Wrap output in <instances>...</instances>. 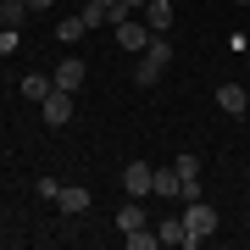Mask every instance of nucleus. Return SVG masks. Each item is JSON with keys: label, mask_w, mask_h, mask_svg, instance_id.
Masks as SVG:
<instances>
[{"label": "nucleus", "mask_w": 250, "mask_h": 250, "mask_svg": "<svg viewBox=\"0 0 250 250\" xmlns=\"http://www.w3.org/2000/svg\"><path fill=\"white\" fill-rule=\"evenodd\" d=\"M217 106H223L228 117H245V111H250V95H245V83H223V89H217Z\"/></svg>", "instance_id": "obj_10"}, {"label": "nucleus", "mask_w": 250, "mask_h": 250, "mask_svg": "<svg viewBox=\"0 0 250 250\" xmlns=\"http://www.w3.org/2000/svg\"><path fill=\"white\" fill-rule=\"evenodd\" d=\"M123 11H145V0H123Z\"/></svg>", "instance_id": "obj_18"}, {"label": "nucleus", "mask_w": 250, "mask_h": 250, "mask_svg": "<svg viewBox=\"0 0 250 250\" xmlns=\"http://www.w3.org/2000/svg\"><path fill=\"white\" fill-rule=\"evenodd\" d=\"M50 89H56V78H45V72H28V78H22V95L28 100H45Z\"/></svg>", "instance_id": "obj_14"}, {"label": "nucleus", "mask_w": 250, "mask_h": 250, "mask_svg": "<svg viewBox=\"0 0 250 250\" xmlns=\"http://www.w3.org/2000/svg\"><path fill=\"white\" fill-rule=\"evenodd\" d=\"M56 206H62V211L67 217H83V211H89V189H78V184H62V195H56Z\"/></svg>", "instance_id": "obj_9"}, {"label": "nucleus", "mask_w": 250, "mask_h": 250, "mask_svg": "<svg viewBox=\"0 0 250 250\" xmlns=\"http://www.w3.org/2000/svg\"><path fill=\"white\" fill-rule=\"evenodd\" d=\"M156 239H161V245H178V250H195V239H189V228H184V217H167V223L156 228Z\"/></svg>", "instance_id": "obj_11"}, {"label": "nucleus", "mask_w": 250, "mask_h": 250, "mask_svg": "<svg viewBox=\"0 0 250 250\" xmlns=\"http://www.w3.org/2000/svg\"><path fill=\"white\" fill-rule=\"evenodd\" d=\"M22 22H28V0H0V28H17L22 34Z\"/></svg>", "instance_id": "obj_12"}, {"label": "nucleus", "mask_w": 250, "mask_h": 250, "mask_svg": "<svg viewBox=\"0 0 250 250\" xmlns=\"http://www.w3.org/2000/svg\"><path fill=\"white\" fill-rule=\"evenodd\" d=\"M83 34H89V22H83V11H78V17H62V22H56V39H62V45H78Z\"/></svg>", "instance_id": "obj_13"}, {"label": "nucleus", "mask_w": 250, "mask_h": 250, "mask_svg": "<svg viewBox=\"0 0 250 250\" xmlns=\"http://www.w3.org/2000/svg\"><path fill=\"white\" fill-rule=\"evenodd\" d=\"M83 78H89V67H83L78 56H62V67H56V89L78 95V89H83Z\"/></svg>", "instance_id": "obj_6"}, {"label": "nucleus", "mask_w": 250, "mask_h": 250, "mask_svg": "<svg viewBox=\"0 0 250 250\" xmlns=\"http://www.w3.org/2000/svg\"><path fill=\"white\" fill-rule=\"evenodd\" d=\"M145 22H150V34H167L172 28V17H178V11H172V0H145V11H139Z\"/></svg>", "instance_id": "obj_7"}, {"label": "nucleus", "mask_w": 250, "mask_h": 250, "mask_svg": "<svg viewBox=\"0 0 250 250\" xmlns=\"http://www.w3.org/2000/svg\"><path fill=\"white\" fill-rule=\"evenodd\" d=\"M150 161H128V167H123V189H128V200H145V195H150Z\"/></svg>", "instance_id": "obj_5"}, {"label": "nucleus", "mask_w": 250, "mask_h": 250, "mask_svg": "<svg viewBox=\"0 0 250 250\" xmlns=\"http://www.w3.org/2000/svg\"><path fill=\"white\" fill-rule=\"evenodd\" d=\"M45 6H50V0H28V11H45Z\"/></svg>", "instance_id": "obj_19"}, {"label": "nucleus", "mask_w": 250, "mask_h": 250, "mask_svg": "<svg viewBox=\"0 0 250 250\" xmlns=\"http://www.w3.org/2000/svg\"><path fill=\"white\" fill-rule=\"evenodd\" d=\"M34 195H39V200H56V195H62V184H56V178H39Z\"/></svg>", "instance_id": "obj_17"}, {"label": "nucleus", "mask_w": 250, "mask_h": 250, "mask_svg": "<svg viewBox=\"0 0 250 250\" xmlns=\"http://www.w3.org/2000/svg\"><path fill=\"white\" fill-rule=\"evenodd\" d=\"M167 62H172V45H167V34H156L150 45L139 50V67H134V83H139V89H150V83L161 78V72H167Z\"/></svg>", "instance_id": "obj_1"}, {"label": "nucleus", "mask_w": 250, "mask_h": 250, "mask_svg": "<svg viewBox=\"0 0 250 250\" xmlns=\"http://www.w3.org/2000/svg\"><path fill=\"white\" fill-rule=\"evenodd\" d=\"M161 239H156V233L150 228H134V233H128V250H156Z\"/></svg>", "instance_id": "obj_16"}, {"label": "nucleus", "mask_w": 250, "mask_h": 250, "mask_svg": "<svg viewBox=\"0 0 250 250\" xmlns=\"http://www.w3.org/2000/svg\"><path fill=\"white\" fill-rule=\"evenodd\" d=\"M150 39H156V34H150V22H145V17H134V11L117 22V45H123V50H134V56H139Z\"/></svg>", "instance_id": "obj_3"}, {"label": "nucleus", "mask_w": 250, "mask_h": 250, "mask_svg": "<svg viewBox=\"0 0 250 250\" xmlns=\"http://www.w3.org/2000/svg\"><path fill=\"white\" fill-rule=\"evenodd\" d=\"M117 228H123V233H134V228H145V211H139V200H128L123 211H117Z\"/></svg>", "instance_id": "obj_15"}, {"label": "nucleus", "mask_w": 250, "mask_h": 250, "mask_svg": "<svg viewBox=\"0 0 250 250\" xmlns=\"http://www.w3.org/2000/svg\"><path fill=\"white\" fill-rule=\"evenodd\" d=\"M233 6H250V0H233Z\"/></svg>", "instance_id": "obj_20"}, {"label": "nucleus", "mask_w": 250, "mask_h": 250, "mask_svg": "<svg viewBox=\"0 0 250 250\" xmlns=\"http://www.w3.org/2000/svg\"><path fill=\"white\" fill-rule=\"evenodd\" d=\"M184 228H189L195 245H206V239L217 233V211H211L206 200H184Z\"/></svg>", "instance_id": "obj_2"}, {"label": "nucleus", "mask_w": 250, "mask_h": 250, "mask_svg": "<svg viewBox=\"0 0 250 250\" xmlns=\"http://www.w3.org/2000/svg\"><path fill=\"white\" fill-rule=\"evenodd\" d=\"M39 111H45L50 128H67V123H72V95H67V89H50L45 100H39Z\"/></svg>", "instance_id": "obj_4"}, {"label": "nucleus", "mask_w": 250, "mask_h": 250, "mask_svg": "<svg viewBox=\"0 0 250 250\" xmlns=\"http://www.w3.org/2000/svg\"><path fill=\"white\" fill-rule=\"evenodd\" d=\"M150 195H161V200L184 195V178H178V167H156V172H150Z\"/></svg>", "instance_id": "obj_8"}]
</instances>
